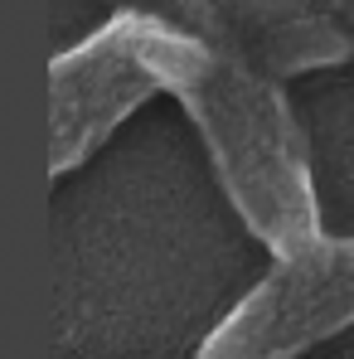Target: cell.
<instances>
[{"mask_svg":"<svg viewBox=\"0 0 354 359\" xmlns=\"http://www.w3.org/2000/svg\"><path fill=\"white\" fill-rule=\"evenodd\" d=\"M146 63L161 93L179 97V107L199 126L219 184L247 233L272 257L315 238L320 199L311 175V146L277 78L156 15L146 25Z\"/></svg>","mask_w":354,"mask_h":359,"instance_id":"cell-1","label":"cell"},{"mask_svg":"<svg viewBox=\"0 0 354 359\" xmlns=\"http://www.w3.org/2000/svg\"><path fill=\"white\" fill-rule=\"evenodd\" d=\"M354 325V238L325 229L292 252H277L199 340L194 359H296Z\"/></svg>","mask_w":354,"mask_h":359,"instance_id":"cell-2","label":"cell"},{"mask_svg":"<svg viewBox=\"0 0 354 359\" xmlns=\"http://www.w3.org/2000/svg\"><path fill=\"white\" fill-rule=\"evenodd\" d=\"M151 15L121 10L97 25L83 44L49 63V170L63 175L83 165L151 93H161L146 63Z\"/></svg>","mask_w":354,"mask_h":359,"instance_id":"cell-3","label":"cell"},{"mask_svg":"<svg viewBox=\"0 0 354 359\" xmlns=\"http://www.w3.org/2000/svg\"><path fill=\"white\" fill-rule=\"evenodd\" d=\"M141 10L257 63L272 78L340 63L354 49V34L311 0H141Z\"/></svg>","mask_w":354,"mask_h":359,"instance_id":"cell-4","label":"cell"},{"mask_svg":"<svg viewBox=\"0 0 354 359\" xmlns=\"http://www.w3.org/2000/svg\"><path fill=\"white\" fill-rule=\"evenodd\" d=\"M311 5H315V10H325L345 34H354V0H311Z\"/></svg>","mask_w":354,"mask_h":359,"instance_id":"cell-5","label":"cell"}]
</instances>
